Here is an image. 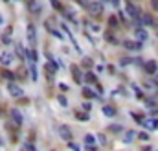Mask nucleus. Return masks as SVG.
<instances>
[{
  "label": "nucleus",
  "instance_id": "5",
  "mask_svg": "<svg viewBox=\"0 0 158 151\" xmlns=\"http://www.w3.org/2000/svg\"><path fill=\"white\" fill-rule=\"evenodd\" d=\"M8 90H9V94L15 96V98L22 96V89L18 87V85H15V83H9V85H8Z\"/></svg>",
  "mask_w": 158,
  "mask_h": 151
},
{
  "label": "nucleus",
  "instance_id": "17",
  "mask_svg": "<svg viewBox=\"0 0 158 151\" xmlns=\"http://www.w3.org/2000/svg\"><path fill=\"white\" fill-rule=\"evenodd\" d=\"M94 142H96V140H94V135H86V136H85V144H86L88 147H94Z\"/></svg>",
  "mask_w": 158,
  "mask_h": 151
},
{
  "label": "nucleus",
  "instance_id": "27",
  "mask_svg": "<svg viewBox=\"0 0 158 151\" xmlns=\"http://www.w3.org/2000/svg\"><path fill=\"white\" fill-rule=\"evenodd\" d=\"M108 131H112V133H120V131H121V125H110Z\"/></svg>",
  "mask_w": 158,
  "mask_h": 151
},
{
  "label": "nucleus",
  "instance_id": "32",
  "mask_svg": "<svg viewBox=\"0 0 158 151\" xmlns=\"http://www.w3.org/2000/svg\"><path fill=\"white\" fill-rule=\"evenodd\" d=\"M131 116H132V118H134V120H136V122H138V123H142V120H143V118H142V116H140V114H138V113H131Z\"/></svg>",
  "mask_w": 158,
  "mask_h": 151
},
{
  "label": "nucleus",
  "instance_id": "1",
  "mask_svg": "<svg viewBox=\"0 0 158 151\" xmlns=\"http://www.w3.org/2000/svg\"><path fill=\"white\" fill-rule=\"evenodd\" d=\"M44 26H46V30L53 35V37H57V39H63V33L55 28V24H53V18H48L46 22H44Z\"/></svg>",
  "mask_w": 158,
  "mask_h": 151
},
{
  "label": "nucleus",
  "instance_id": "42",
  "mask_svg": "<svg viewBox=\"0 0 158 151\" xmlns=\"http://www.w3.org/2000/svg\"><path fill=\"white\" fill-rule=\"evenodd\" d=\"M0 114H2V111H0Z\"/></svg>",
  "mask_w": 158,
  "mask_h": 151
},
{
  "label": "nucleus",
  "instance_id": "33",
  "mask_svg": "<svg viewBox=\"0 0 158 151\" xmlns=\"http://www.w3.org/2000/svg\"><path fill=\"white\" fill-rule=\"evenodd\" d=\"M138 138H140V140H149V135L143 131V133H140V135H138Z\"/></svg>",
  "mask_w": 158,
  "mask_h": 151
},
{
  "label": "nucleus",
  "instance_id": "12",
  "mask_svg": "<svg viewBox=\"0 0 158 151\" xmlns=\"http://www.w3.org/2000/svg\"><path fill=\"white\" fill-rule=\"evenodd\" d=\"M11 118H13V122H15L17 125H20V123H22V120H24L18 109H11Z\"/></svg>",
  "mask_w": 158,
  "mask_h": 151
},
{
  "label": "nucleus",
  "instance_id": "4",
  "mask_svg": "<svg viewBox=\"0 0 158 151\" xmlns=\"http://www.w3.org/2000/svg\"><path fill=\"white\" fill-rule=\"evenodd\" d=\"M72 76H74V81L76 83H83V74H81V68L77 67V64H72Z\"/></svg>",
  "mask_w": 158,
  "mask_h": 151
},
{
  "label": "nucleus",
  "instance_id": "31",
  "mask_svg": "<svg viewBox=\"0 0 158 151\" xmlns=\"http://www.w3.org/2000/svg\"><path fill=\"white\" fill-rule=\"evenodd\" d=\"M108 26H118V18L116 17H110L108 18Z\"/></svg>",
  "mask_w": 158,
  "mask_h": 151
},
{
  "label": "nucleus",
  "instance_id": "28",
  "mask_svg": "<svg viewBox=\"0 0 158 151\" xmlns=\"http://www.w3.org/2000/svg\"><path fill=\"white\" fill-rule=\"evenodd\" d=\"M30 9H31V11H39V6H37L35 0H30Z\"/></svg>",
  "mask_w": 158,
  "mask_h": 151
},
{
  "label": "nucleus",
  "instance_id": "9",
  "mask_svg": "<svg viewBox=\"0 0 158 151\" xmlns=\"http://www.w3.org/2000/svg\"><path fill=\"white\" fill-rule=\"evenodd\" d=\"M123 46L127 48V50H140L142 48V42L138 41V42H132V41H125L123 42Z\"/></svg>",
  "mask_w": 158,
  "mask_h": 151
},
{
  "label": "nucleus",
  "instance_id": "25",
  "mask_svg": "<svg viewBox=\"0 0 158 151\" xmlns=\"http://www.w3.org/2000/svg\"><path fill=\"white\" fill-rule=\"evenodd\" d=\"M2 77H6V79H9V81H11V79H15V74H13V72H9V70H4V72H2Z\"/></svg>",
  "mask_w": 158,
  "mask_h": 151
},
{
  "label": "nucleus",
  "instance_id": "40",
  "mask_svg": "<svg viewBox=\"0 0 158 151\" xmlns=\"http://www.w3.org/2000/svg\"><path fill=\"white\" fill-rule=\"evenodd\" d=\"M0 24H2V15H0Z\"/></svg>",
  "mask_w": 158,
  "mask_h": 151
},
{
  "label": "nucleus",
  "instance_id": "24",
  "mask_svg": "<svg viewBox=\"0 0 158 151\" xmlns=\"http://www.w3.org/2000/svg\"><path fill=\"white\" fill-rule=\"evenodd\" d=\"M30 72H31V79L35 81V79H37V68H35V63L30 64Z\"/></svg>",
  "mask_w": 158,
  "mask_h": 151
},
{
  "label": "nucleus",
  "instance_id": "19",
  "mask_svg": "<svg viewBox=\"0 0 158 151\" xmlns=\"http://www.w3.org/2000/svg\"><path fill=\"white\" fill-rule=\"evenodd\" d=\"M105 39H107L108 42H112V44H116V42H118V39L112 35V31H107V33H105Z\"/></svg>",
  "mask_w": 158,
  "mask_h": 151
},
{
  "label": "nucleus",
  "instance_id": "15",
  "mask_svg": "<svg viewBox=\"0 0 158 151\" xmlns=\"http://www.w3.org/2000/svg\"><path fill=\"white\" fill-rule=\"evenodd\" d=\"M140 20H142L143 24H147V26L154 22V20H153V17H151V15H140Z\"/></svg>",
  "mask_w": 158,
  "mask_h": 151
},
{
  "label": "nucleus",
  "instance_id": "11",
  "mask_svg": "<svg viewBox=\"0 0 158 151\" xmlns=\"http://www.w3.org/2000/svg\"><path fill=\"white\" fill-rule=\"evenodd\" d=\"M156 70H158V64L154 61H147L145 63V72L147 74H156Z\"/></svg>",
  "mask_w": 158,
  "mask_h": 151
},
{
  "label": "nucleus",
  "instance_id": "35",
  "mask_svg": "<svg viewBox=\"0 0 158 151\" xmlns=\"http://www.w3.org/2000/svg\"><path fill=\"white\" fill-rule=\"evenodd\" d=\"M151 6H153V9L158 11V0H151Z\"/></svg>",
  "mask_w": 158,
  "mask_h": 151
},
{
  "label": "nucleus",
  "instance_id": "3",
  "mask_svg": "<svg viewBox=\"0 0 158 151\" xmlns=\"http://www.w3.org/2000/svg\"><path fill=\"white\" fill-rule=\"evenodd\" d=\"M86 11L90 15H99L103 11V4L101 2H90V4H86Z\"/></svg>",
  "mask_w": 158,
  "mask_h": 151
},
{
  "label": "nucleus",
  "instance_id": "13",
  "mask_svg": "<svg viewBox=\"0 0 158 151\" xmlns=\"http://www.w3.org/2000/svg\"><path fill=\"white\" fill-rule=\"evenodd\" d=\"M142 123L147 127V129H158V120H142Z\"/></svg>",
  "mask_w": 158,
  "mask_h": 151
},
{
  "label": "nucleus",
  "instance_id": "18",
  "mask_svg": "<svg viewBox=\"0 0 158 151\" xmlns=\"http://www.w3.org/2000/svg\"><path fill=\"white\" fill-rule=\"evenodd\" d=\"M26 57H30L31 63H37V52H35V50H28V52H26Z\"/></svg>",
  "mask_w": 158,
  "mask_h": 151
},
{
  "label": "nucleus",
  "instance_id": "41",
  "mask_svg": "<svg viewBox=\"0 0 158 151\" xmlns=\"http://www.w3.org/2000/svg\"><path fill=\"white\" fill-rule=\"evenodd\" d=\"M0 146H2V140H0Z\"/></svg>",
  "mask_w": 158,
  "mask_h": 151
},
{
  "label": "nucleus",
  "instance_id": "26",
  "mask_svg": "<svg viewBox=\"0 0 158 151\" xmlns=\"http://www.w3.org/2000/svg\"><path fill=\"white\" fill-rule=\"evenodd\" d=\"M50 4L55 8V9H59V11H63V6H61V2L59 0H50Z\"/></svg>",
  "mask_w": 158,
  "mask_h": 151
},
{
  "label": "nucleus",
  "instance_id": "37",
  "mask_svg": "<svg viewBox=\"0 0 158 151\" xmlns=\"http://www.w3.org/2000/svg\"><path fill=\"white\" fill-rule=\"evenodd\" d=\"M99 142H101V144H105V142H107V138H105V135H99Z\"/></svg>",
  "mask_w": 158,
  "mask_h": 151
},
{
  "label": "nucleus",
  "instance_id": "7",
  "mask_svg": "<svg viewBox=\"0 0 158 151\" xmlns=\"http://www.w3.org/2000/svg\"><path fill=\"white\" fill-rule=\"evenodd\" d=\"M0 63H2L4 67L11 64V63H13V54H9V52H4L2 55H0Z\"/></svg>",
  "mask_w": 158,
  "mask_h": 151
},
{
  "label": "nucleus",
  "instance_id": "14",
  "mask_svg": "<svg viewBox=\"0 0 158 151\" xmlns=\"http://www.w3.org/2000/svg\"><path fill=\"white\" fill-rule=\"evenodd\" d=\"M101 111H103V114H105V116H114V114H116V109H114V107H110V105L101 107Z\"/></svg>",
  "mask_w": 158,
  "mask_h": 151
},
{
  "label": "nucleus",
  "instance_id": "16",
  "mask_svg": "<svg viewBox=\"0 0 158 151\" xmlns=\"http://www.w3.org/2000/svg\"><path fill=\"white\" fill-rule=\"evenodd\" d=\"M83 96H85V98H88V100H92V98H96L98 94H96L94 90H90V89H83Z\"/></svg>",
  "mask_w": 158,
  "mask_h": 151
},
{
  "label": "nucleus",
  "instance_id": "39",
  "mask_svg": "<svg viewBox=\"0 0 158 151\" xmlns=\"http://www.w3.org/2000/svg\"><path fill=\"white\" fill-rule=\"evenodd\" d=\"M154 81H156V83H158V74H156V77H154Z\"/></svg>",
  "mask_w": 158,
  "mask_h": 151
},
{
  "label": "nucleus",
  "instance_id": "21",
  "mask_svg": "<svg viewBox=\"0 0 158 151\" xmlns=\"http://www.w3.org/2000/svg\"><path fill=\"white\" fill-rule=\"evenodd\" d=\"M83 77H86L88 83H96V81H98V79H96V74H92V72H86V76H83Z\"/></svg>",
  "mask_w": 158,
  "mask_h": 151
},
{
  "label": "nucleus",
  "instance_id": "10",
  "mask_svg": "<svg viewBox=\"0 0 158 151\" xmlns=\"http://www.w3.org/2000/svg\"><path fill=\"white\" fill-rule=\"evenodd\" d=\"M127 13L131 15V18H138L140 17V11H138V8L134 6V4H129L127 6Z\"/></svg>",
  "mask_w": 158,
  "mask_h": 151
},
{
  "label": "nucleus",
  "instance_id": "23",
  "mask_svg": "<svg viewBox=\"0 0 158 151\" xmlns=\"http://www.w3.org/2000/svg\"><path fill=\"white\" fill-rule=\"evenodd\" d=\"M76 116H77V120H81V122H88V113H76Z\"/></svg>",
  "mask_w": 158,
  "mask_h": 151
},
{
  "label": "nucleus",
  "instance_id": "29",
  "mask_svg": "<svg viewBox=\"0 0 158 151\" xmlns=\"http://www.w3.org/2000/svg\"><path fill=\"white\" fill-rule=\"evenodd\" d=\"M57 101H59L63 107H66V105H68V101H66V98H64V96H57Z\"/></svg>",
  "mask_w": 158,
  "mask_h": 151
},
{
  "label": "nucleus",
  "instance_id": "38",
  "mask_svg": "<svg viewBox=\"0 0 158 151\" xmlns=\"http://www.w3.org/2000/svg\"><path fill=\"white\" fill-rule=\"evenodd\" d=\"M112 6H116V8H118V6H120V0H112Z\"/></svg>",
  "mask_w": 158,
  "mask_h": 151
},
{
  "label": "nucleus",
  "instance_id": "6",
  "mask_svg": "<svg viewBox=\"0 0 158 151\" xmlns=\"http://www.w3.org/2000/svg\"><path fill=\"white\" fill-rule=\"evenodd\" d=\"M28 41H30V44L35 46V42H37V35H35V26L30 24L28 26Z\"/></svg>",
  "mask_w": 158,
  "mask_h": 151
},
{
  "label": "nucleus",
  "instance_id": "34",
  "mask_svg": "<svg viewBox=\"0 0 158 151\" xmlns=\"http://www.w3.org/2000/svg\"><path fill=\"white\" fill-rule=\"evenodd\" d=\"M81 107H83V109H85V111H86V113H88V111H90V109H92V105H90V103H83V105H81Z\"/></svg>",
  "mask_w": 158,
  "mask_h": 151
},
{
  "label": "nucleus",
  "instance_id": "20",
  "mask_svg": "<svg viewBox=\"0 0 158 151\" xmlns=\"http://www.w3.org/2000/svg\"><path fill=\"white\" fill-rule=\"evenodd\" d=\"M92 64H94V61L90 59V57H85L83 59V68H92Z\"/></svg>",
  "mask_w": 158,
  "mask_h": 151
},
{
  "label": "nucleus",
  "instance_id": "30",
  "mask_svg": "<svg viewBox=\"0 0 158 151\" xmlns=\"http://www.w3.org/2000/svg\"><path fill=\"white\" fill-rule=\"evenodd\" d=\"M132 138H134V131H129V133L125 135V138H123V140H125V142H131Z\"/></svg>",
  "mask_w": 158,
  "mask_h": 151
},
{
  "label": "nucleus",
  "instance_id": "36",
  "mask_svg": "<svg viewBox=\"0 0 158 151\" xmlns=\"http://www.w3.org/2000/svg\"><path fill=\"white\" fill-rule=\"evenodd\" d=\"M129 63H132V59H127V57L121 59V64H129Z\"/></svg>",
  "mask_w": 158,
  "mask_h": 151
},
{
  "label": "nucleus",
  "instance_id": "2",
  "mask_svg": "<svg viewBox=\"0 0 158 151\" xmlns=\"http://www.w3.org/2000/svg\"><path fill=\"white\" fill-rule=\"evenodd\" d=\"M57 131H59V136L63 138V140H72V129L68 127V125H59L57 127Z\"/></svg>",
  "mask_w": 158,
  "mask_h": 151
},
{
  "label": "nucleus",
  "instance_id": "22",
  "mask_svg": "<svg viewBox=\"0 0 158 151\" xmlns=\"http://www.w3.org/2000/svg\"><path fill=\"white\" fill-rule=\"evenodd\" d=\"M136 37H138V41L142 42L143 39H147V33H145L143 30H136Z\"/></svg>",
  "mask_w": 158,
  "mask_h": 151
},
{
  "label": "nucleus",
  "instance_id": "8",
  "mask_svg": "<svg viewBox=\"0 0 158 151\" xmlns=\"http://www.w3.org/2000/svg\"><path fill=\"white\" fill-rule=\"evenodd\" d=\"M59 68V64L57 63H53V61H50V63H46V72H48V77L52 79V76L55 74V70Z\"/></svg>",
  "mask_w": 158,
  "mask_h": 151
}]
</instances>
